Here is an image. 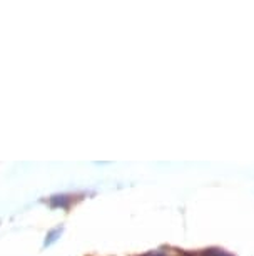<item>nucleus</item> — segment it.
Returning <instances> with one entry per match:
<instances>
[{
  "mask_svg": "<svg viewBox=\"0 0 254 256\" xmlns=\"http://www.w3.org/2000/svg\"><path fill=\"white\" fill-rule=\"evenodd\" d=\"M144 256H164V254H161V253H149V254H144Z\"/></svg>",
  "mask_w": 254,
  "mask_h": 256,
  "instance_id": "nucleus-1",
  "label": "nucleus"
}]
</instances>
